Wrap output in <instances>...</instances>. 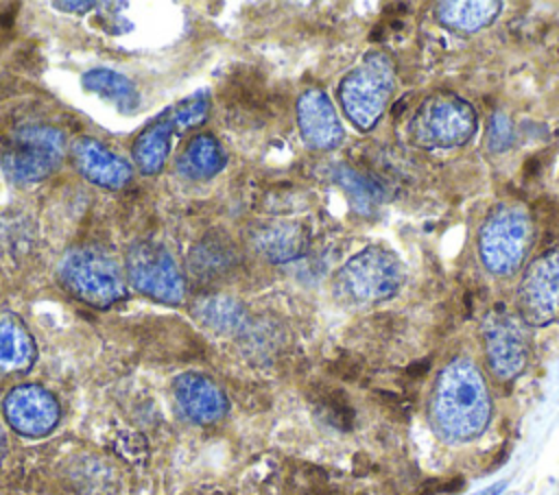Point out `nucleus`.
<instances>
[{
  "label": "nucleus",
  "instance_id": "obj_1",
  "mask_svg": "<svg viewBox=\"0 0 559 495\" xmlns=\"http://www.w3.org/2000/svg\"><path fill=\"white\" fill-rule=\"evenodd\" d=\"M430 414L437 432L448 440H469L478 436L491 414L485 379L474 362H450L432 393Z\"/></svg>",
  "mask_w": 559,
  "mask_h": 495
},
{
  "label": "nucleus",
  "instance_id": "obj_2",
  "mask_svg": "<svg viewBox=\"0 0 559 495\" xmlns=\"http://www.w3.org/2000/svg\"><path fill=\"white\" fill-rule=\"evenodd\" d=\"M61 286L92 307H109L124 299L127 283L118 259L94 244L66 251L57 268Z\"/></svg>",
  "mask_w": 559,
  "mask_h": 495
},
{
  "label": "nucleus",
  "instance_id": "obj_3",
  "mask_svg": "<svg viewBox=\"0 0 559 495\" xmlns=\"http://www.w3.org/2000/svg\"><path fill=\"white\" fill-rule=\"evenodd\" d=\"M66 153V137L50 124H24L0 142V168L15 185L44 181L57 170Z\"/></svg>",
  "mask_w": 559,
  "mask_h": 495
},
{
  "label": "nucleus",
  "instance_id": "obj_4",
  "mask_svg": "<svg viewBox=\"0 0 559 495\" xmlns=\"http://www.w3.org/2000/svg\"><path fill=\"white\" fill-rule=\"evenodd\" d=\"M207 111H210L207 92H197L170 105L159 116H155L133 140L131 155H133L135 168L142 174H157L170 155L173 140L179 133H186L199 126L207 118Z\"/></svg>",
  "mask_w": 559,
  "mask_h": 495
},
{
  "label": "nucleus",
  "instance_id": "obj_5",
  "mask_svg": "<svg viewBox=\"0 0 559 495\" xmlns=\"http://www.w3.org/2000/svg\"><path fill=\"white\" fill-rule=\"evenodd\" d=\"M393 89V68L386 55L371 52L338 87L345 113L358 129H371L382 116Z\"/></svg>",
  "mask_w": 559,
  "mask_h": 495
},
{
  "label": "nucleus",
  "instance_id": "obj_6",
  "mask_svg": "<svg viewBox=\"0 0 559 495\" xmlns=\"http://www.w3.org/2000/svg\"><path fill=\"white\" fill-rule=\"evenodd\" d=\"M127 277L142 294L179 305L186 294L183 275L173 255L157 242H135L127 251Z\"/></svg>",
  "mask_w": 559,
  "mask_h": 495
},
{
  "label": "nucleus",
  "instance_id": "obj_7",
  "mask_svg": "<svg viewBox=\"0 0 559 495\" xmlns=\"http://www.w3.org/2000/svg\"><path fill=\"white\" fill-rule=\"evenodd\" d=\"M402 281V268L397 259L384 249L369 246L356 253L336 277L338 290L352 301L369 303L386 299Z\"/></svg>",
  "mask_w": 559,
  "mask_h": 495
},
{
  "label": "nucleus",
  "instance_id": "obj_8",
  "mask_svg": "<svg viewBox=\"0 0 559 495\" xmlns=\"http://www.w3.org/2000/svg\"><path fill=\"white\" fill-rule=\"evenodd\" d=\"M528 238L531 225L520 209H498L480 229V255L485 266L498 275H509L520 266L528 249Z\"/></svg>",
  "mask_w": 559,
  "mask_h": 495
},
{
  "label": "nucleus",
  "instance_id": "obj_9",
  "mask_svg": "<svg viewBox=\"0 0 559 495\" xmlns=\"http://www.w3.org/2000/svg\"><path fill=\"white\" fill-rule=\"evenodd\" d=\"M474 109L452 96L426 100L411 124L417 142L437 146H456L467 142L474 133Z\"/></svg>",
  "mask_w": 559,
  "mask_h": 495
},
{
  "label": "nucleus",
  "instance_id": "obj_10",
  "mask_svg": "<svg viewBox=\"0 0 559 495\" xmlns=\"http://www.w3.org/2000/svg\"><path fill=\"white\" fill-rule=\"evenodd\" d=\"M9 427L22 436L39 438L50 434L59 423V401L50 390L37 384L15 386L2 401Z\"/></svg>",
  "mask_w": 559,
  "mask_h": 495
},
{
  "label": "nucleus",
  "instance_id": "obj_11",
  "mask_svg": "<svg viewBox=\"0 0 559 495\" xmlns=\"http://www.w3.org/2000/svg\"><path fill=\"white\" fill-rule=\"evenodd\" d=\"M518 301L522 316L533 325H546L559 314V249L528 266Z\"/></svg>",
  "mask_w": 559,
  "mask_h": 495
},
{
  "label": "nucleus",
  "instance_id": "obj_12",
  "mask_svg": "<svg viewBox=\"0 0 559 495\" xmlns=\"http://www.w3.org/2000/svg\"><path fill=\"white\" fill-rule=\"evenodd\" d=\"M487 362L496 377L513 379L526 364V342L511 316L493 314L485 321Z\"/></svg>",
  "mask_w": 559,
  "mask_h": 495
},
{
  "label": "nucleus",
  "instance_id": "obj_13",
  "mask_svg": "<svg viewBox=\"0 0 559 495\" xmlns=\"http://www.w3.org/2000/svg\"><path fill=\"white\" fill-rule=\"evenodd\" d=\"M297 124L301 140L317 150H330L343 140V124L332 100L321 89H306L297 100Z\"/></svg>",
  "mask_w": 559,
  "mask_h": 495
},
{
  "label": "nucleus",
  "instance_id": "obj_14",
  "mask_svg": "<svg viewBox=\"0 0 559 495\" xmlns=\"http://www.w3.org/2000/svg\"><path fill=\"white\" fill-rule=\"evenodd\" d=\"M74 168L94 185L120 190L133 177L131 164L94 137H79L72 144Z\"/></svg>",
  "mask_w": 559,
  "mask_h": 495
},
{
  "label": "nucleus",
  "instance_id": "obj_15",
  "mask_svg": "<svg viewBox=\"0 0 559 495\" xmlns=\"http://www.w3.org/2000/svg\"><path fill=\"white\" fill-rule=\"evenodd\" d=\"M175 401L181 408V412L199 425L216 423L225 416L229 401L223 393V388L201 373H183L173 384Z\"/></svg>",
  "mask_w": 559,
  "mask_h": 495
},
{
  "label": "nucleus",
  "instance_id": "obj_16",
  "mask_svg": "<svg viewBox=\"0 0 559 495\" xmlns=\"http://www.w3.org/2000/svg\"><path fill=\"white\" fill-rule=\"evenodd\" d=\"M37 358L35 340L17 314H0V377L26 373Z\"/></svg>",
  "mask_w": 559,
  "mask_h": 495
},
{
  "label": "nucleus",
  "instance_id": "obj_17",
  "mask_svg": "<svg viewBox=\"0 0 559 495\" xmlns=\"http://www.w3.org/2000/svg\"><path fill=\"white\" fill-rule=\"evenodd\" d=\"M81 85L87 92L109 100L120 113H131L140 107V92L135 83L116 70L92 68L83 72Z\"/></svg>",
  "mask_w": 559,
  "mask_h": 495
},
{
  "label": "nucleus",
  "instance_id": "obj_18",
  "mask_svg": "<svg viewBox=\"0 0 559 495\" xmlns=\"http://www.w3.org/2000/svg\"><path fill=\"white\" fill-rule=\"evenodd\" d=\"M225 164H227V155L221 142L210 133H199L186 144L177 168L188 179L203 181L218 174L225 168Z\"/></svg>",
  "mask_w": 559,
  "mask_h": 495
},
{
  "label": "nucleus",
  "instance_id": "obj_19",
  "mask_svg": "<svg viewBox=\"0 0 559 495\" xmlns=\"http://www.w3.org/2000/svg\"><path fill=\"white\" fill-rule=\"evenodd\" d=\"M258 251L271 262H288L301 255L306 249V233L299 225H271L255 233L253 238Z\"/></svg>",
  "mask_w": 559,
  "mask_h": 495
},
{
  "label": "nucleus",
  "instance_id": "obj_20",
  "mask_svg": "<svg viewBox=\"0 0 559 495\" xmlns=\"http://www.w3.org/2000/svg\"><path fill=\"white\" fill-rule=\"evenodd\" d=\"M500 2H441L439 20L459 31H478L496 17Z\"/></svg>",
  "mask_w": 559,
  "mask_h": 495
},
{
  "label": "nucleus",
  "instance_id": "obj_21",
  "mask_svg": "<svg viewBox=\"0 0 559 495\" xmlns=\"http://www.w3.org/2000/svg\"><path fill=\"white\" fill-rule=\"evenodd\" d=\"M336 181L341 183V188L345 190V194L349 196L352 205L356 212L360 214H367L373 205H378L380 201V188L369 181L367 177L358 174L356 170L352 168H338L336 172Z\"/></svg>",
  "mask_w": 559,
  "mask_h": 495
},
{
  "label": "nucleus",
  "instance_id": "obj_22",
  "mask_svg": "<svg viewBox=\"0 0 559 495\" xmlns=\"http://www.w3.org/2000/svg\"><path fill=\"white\" fill-rule=\"evenodd\" d=\"M511 122L507 116L502 113H496L491 118V126H489V146L493 150H504L509 144H511Z\"/></svg>",
  "mask_w": 559,
  "mask_h": 495
},
{
  "label": "nucleus",
  "instance_id": "obj_23",
  "mask_svg": "<svg viewBox=\"0 0 559 495\" xmlns=\"http://www.w3.org/2000/svg\"><path fill=\"white\" fill-rule=\"evenodd\" d=\"M52 7L68 13H85L90 9H96L98 2H52Z\"/></svg>",
  "mask_w": 559,
  "mask_h": 495
},
{
  "label": "nucleus",
  "instance_id": "obj_24",
  "mask_svg": "<svg viewBox=\"0 0 559 495\" xmlns=\"http://www.w3.org/2000/svg\"><path fill=\"white\" fill-rule=\"evenodd\" d=\"M504 488H507V480H500V482H496V484H491V486H487V488H483L474 495H500Z\"/></svg>",
  "mask_w": 559,
  "mask_h": 495
},
{
  "label": "nucleus",
  "instance_id": "obj_25",
  "mask_svg": "<svg viewBox=\"0 0 559 495\" xmlns=\"http://www.w3.org/2000/svg\"><path fill=\"white\" fill-rule=\"evenodd\" d=\"M4 454H7V443H4V434H2V430H0V462H2Z\"/></svg>",
  "mask_w": 559,
  "mask_h": 495
}]
</instances>
